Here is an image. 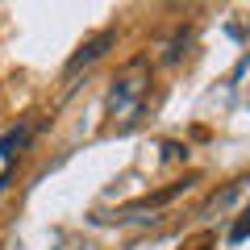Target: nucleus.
<instances>
[{"label":"nucleus","mask_w":250,"mask_h":250,"mask_svg":"<svg viewBox=\"0 0 250 250\" xmlns=\"http://www.w3.org/2000/svg\"><path fill=\"white\" fill-rule=\"evenodd\" d=\"M188 184H192V179H179V184H167L163 192H154V196H146V200H138V205H129L121 217H134V213H146V208H159V205H167V200H175V196L184 192Z\"/></svg>","instance_id":"obj_2"},{"label":"nucleus","mask_w":250,"mask_h":250,"mask_svg":"<svg viewBox=\"0 0 250 250\" xmlns=\"http://www.w3.org/2000/svg\"><path fill=\"white\" fill-rule=\"evenodd\" d=\"M213 246H217L213 233H196V238H188V242H184V250H213Z\"/></svg>","instance_id":"obj_4"},{"label":"nucleus","mask_w":250,"mask_h":250,"mask_svg":"<svg viewBox=\"0 0 250 250\" xmlns=\"http://www.w3.org/2000/svg\"><path fill=\"white\" fill-rule=\"evenodd\" d=\"M242 188H246V179H233V184H225L221 192H213V196L200 205V217H208V213H221V208H229L233 200L242 196Z\"/></svg>","instance_id":"obj_3"},{"label":"nucleus","mask_w":250,"mask_h":250,"mask_svg":"<svg viewBox=\"0 0 250 250\" xmlns=\"http://www.w3.org/2000/svg\"><path fill=\"white\" fill-rule=\"evenodd\" d=\"M246 238V217H238V225H233V233H229V242H242Z\"/></svg>","instance_id":"obj_5"},{"label":"nucleus","mask_w":250,"mask_h":250,"mask_svg":"<svg viewBox=\"0 0 250 250\" xmlns=\"http://www.w3.org/2000/svg\"><path fill=\"white\" fill-rule=\"evenodd\" d=\"M113 42H117V29H100V34H92L88 42H83L80 50L67 59V67H62V80H75L83 67H92L100 54H108V46H113Z\"/></svg>","instance_id":"obj_1"}]
</instances>
